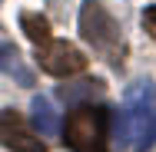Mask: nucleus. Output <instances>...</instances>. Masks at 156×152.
<instances>
[{
  "label": "nucleus",
  "mask_w": 156,
  "mask_h": 152,
  "mask_svg": "<svg viewBox=\"0 0 156 152\" xmlns=\"http://www.w3.org/2000/svg\"><path fill=\"white\" fill-rule=\"evenodd\" d=\"M0 69H3L7 76H13L20 86H33V83H37V79H33V73L20 63L17 46H13V43H3V46H0Z\"/></svg>",
  "instance_id": "0eeeda50"
},
{
  "label": "nucleus",
  "mask_w": 156,
  "mask_h": 152,
  "mask_svg": "<svg viewBox=\"0 0 156 152\" xmlns=\"http://www.w3.org/2000/svg\"><path fill=\"white\" fill-rule=\"evenodd\" d=\"M30 119H33V126H37L40 132H47V136H53V132L60 129V119H57V113H53V106H50L47 96H33Z\"/></svg>",
  "instance_id": "6e6552de"
},
{
  "label": "nucleus",
  "mask_w": 156,
  "mask_h": 152,
  "mask_svg": "<svg viewBox=\"0 0 156 152\" xmlns=\"http://www.w3.org/2000/svg\"><path fill=\"white\" fill-rule=\"evenodd\" d=\"M0 142L10 152H47L43 139L33 136V129L17 109H3L0 113Z\"/></svg>",
  "instance_id": "39448f33"
},
{
  "label": "nucleus",
  "mask_w": 156,
  "mask_h": 152,
  "mask_svg": "<svg viewBox=\"0 0 156 152\" xmlns=\"http://www.w3.org/2000/svg\"><path fill=\"white\" fill-rule=\"evenodd\" d=\"M156 113V86L150 79H136L123 96L120 106V119H116V142L120 146H136V139L143 136L146 122L153 119Z\"/></svg>",
  "instance_id": "7ed1b4c3"
},
{
  "label": "nucleus",
  "mask_w": 156,
  "mask_h": 152,
  "mask_svg": "<svg viewBox=\"0 0 156 152\" xmlns=\"http://www.w3.org/2000/svg\"><path fill=\"white\" fill-rule=\"evenodd\" d=\"M20 27L27 33V40H33V43H47L50 40V23L40 13H20Z\"/></svg>",
  "instance_id": "1a4fd4ad"
},
{
  "label": "nucleus",
  "mask_w": 156,
  "mask_h": 152,
  "mask_svg": "<svg viewBox=\"0 0 156 152\" xmlns=\"http://www.w3.org/2000/svg\"><path fill=\"white\" fill-rule=\"evenodd\" d=\"M106 132H110V109L100 103L73 106L63 122V139L70 152H110Z\"/></svg>",
  "instance_id": "f03ea898"
},
{
  "label": "nucleus",
  "mask_w": 156,
  "mask_h": 152,
  "mask_svg": "<svg viewBox=\"0 0 156 152\" xmlns=\"http://www.w3.org/2000/svg\"><path fill=\"white\" fill-rule=\"evenodd\" d=\"M156 146V113H153V119L146 122V129H143V136L136 139V152H150Z\"/></svg>",
  "instance_id": "9d476101"
},
{
  "label": "nucleus",
  "mask_w": 156,
  "mask_h": 152,
  "mask_svg": "<svg viewBox=\"0 0 156 152\" xmlns=\"http://www.w3.org/2000/svg\"><path fill=\"white\" fill-rule=\"evenodd\" d=\"M37 63H40L43 73L60 76V79L63 76H76V73L87 69V56H83L73 43H66V40H47V43H40Z\"/></svg>",
  "instance_id": "20e7f679"
},
{
  "label": "nucleus",
  "mask_w": 156,
  "mask_h": 152,
  "mask_svg": "<svg viewBox=\"0 0 156 152\" xmlns=\"http://www.w3.org/2000/svg\"><path fill=\"white\" fill-rule=\"evenodd\" d=\"M106 90V83L103 79H96V76H80V79H73V83H63L57 96H60L63 103H70V106H83V103H90L96 96H103Z\"/></svg>",
  "instance_id": "423d86ee"
},
{
  "label": "nucleus",
  "mask_w": 156,
  "mask_h": 152,
  "mask_svg": "<svg viewBox=\"0 0 156 152\" xmlns=\"http://www.w3.org/2000/svg\"><path fill=\"white\" fill-rule=\"evenodd\" d=\"M143 30L156 40V7H146V10H143Z\"/></svg>",
  "instance_id": "9b49d317"
},
{
  "label": "nucleus",
  "mask_w": 156,
  "mask_h": 152,
  "mask_svg": "<svg viewBox=\"0 0 156 152\" xmlns=\"http://www.w3.org/2000/svg\"><path fill=\"white\" fill-rule=\"evenodd\" d=\"M80 36L93 46L113 69H123L126 63V40L116 23V17L100 3V0H83L80 3Z\"/></svg>",
  "instance_id": "f257e3e1"
}]
</instances>
